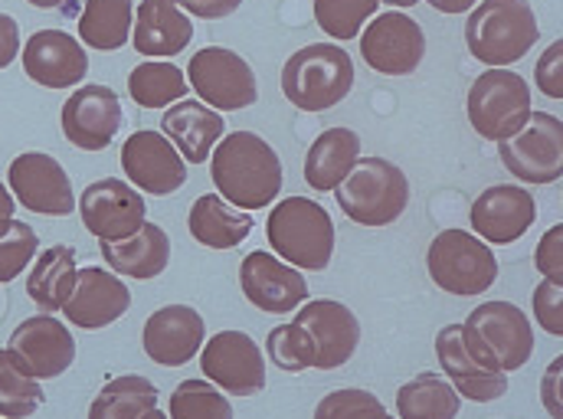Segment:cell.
I'll return each instance as SVG.
<instances>
[{
    "label": "cell",
    "mask_w": 563,
    "mask_h": 419,
    "mask_svg": "<svg viewBox=\"0 0 563 419\" xmlns=\"http://www.w3.org/2000/svg\"><path fill=\"white\" fill-rule=\"evenodd\" d=\"M76 276H79L76 250L73 246H49L40 253V260L33 263V269L26 276V295L46 315L63 311L66 298L73 295Z\"/></svg>",
    "instance_id": "30"
},
{
    "label": "cell",
    "mask_w": 563,
    "mask_h": 419,
    "mask_svg": "<svg viewBox=\"0 0 563 419\" xmlns=\"http://www.w3.org/2000/svg\"><path fill=\"white\" fill-rule=\"evenodd\" d=\"M167 419H233V407L227 394H220L207 381H184L174 387Z\"/></svg>",
    "instance_id": "36"
},
{
    "label": "cell",
    "mask_w": 563,
    "mask_h": 419,
    "mask_svg": "<svg viewBox=\"0 0 563 419\" xmlns=\"http://www.w3.org/2000/svg\"><path fill=\"white\" fill-rule=\"evenodd\" d=\"M534 266L544 279L558 282L563 285V227H551L541 243H538V253H534Z\"/></svg>",
    "instance_id": "43"
},
{
    "label": "cell",
    "mask_w": 563,
    "mask_h": 419,
    "mask_svg": "<svg viewBox=\"0 0 563 419\" xmlns=\"http://www.w3.org/2000/svg\"><path fill=\"white\" fill-rule=\"evenodd\" d=\"M187 86L200 96L203 106L217 112H240L260 99L253 66L227 46H203L194 53L187 66Z\"/></svg>",
    "instance_id": "9"
},
{
    "label": "cell",
    "mask_w": 563,
    "mask_h": 419,
    "mask_svg": "<svg viewBox=\"0 0 563 419\" xmlns=\"http://www.w3.org/2000/svg\"><path fill=\"white\" fill-rule=\"evenodd\" d=\"M266 348H269V361L285 374H301V371L314 367V348L295 321L273 328Z\"/></svg>",
    "instance_id": "39"
},
{
    "label": "cell",
    "mask_w": 563,
    "mask_h": 419,
    "mask_svg": "<svg viewBox=\"0 0 563 419\" xmlns=\"http://www.w3.org/2000/svg\"><path fill=\"white\" fill-rule=\"evenodd\" d=\"M459 407H462V397L439 374H420L397 390L400 419H455Z\"/></svg>",
    "instance_id": "32"
},
{
    "label": "cell",
    "mask_w": 563,
    "mask_h": 419,
    "mask_svg": "<svg viewBox=\"0 0 563 419\" xmlns=\"http://www.w3.org/2000/svg\"><path fill=\"white\" fill-rule=\"evenodd\" d=\"M295 324L308 334L314 348V367L318 371H338L344 367L357 344H361V321L357 315L334 301V298H318L305 301L301 311L295 315Z\"/></svg>",
    "instance_id": "15"
},
{
    "label": "cell",
    "mask_w": 563,
    "mask_h": 419,
    "mask_svg": "<svg viewBox=\"0 0 563 419\" xmlns=\"http://www.w3.org/2000/svg\"><path fill=\"white\" fill-rule=\"evenodd\" d=\"M240 288L243 295L266 315H288L308 301V282L301 269H291L266 250H256L240 266Z\"/></svg>",
    "instance_id": "23"
},
{
    "label": "cell",
    "mask_w": 563,
    "mask_h": 419,
    "mask_svg": "<svg viewBox=\"0 0 563 419\" xmlns=\"http://www.w3.org/2000/svg\"><path fill=\"white\" fill-rule=\"evenodd\" d=\"M129 305H132V291L125 288V282L112 276L109 269L89 266V269H79L73 295L63 305V315L76 328L99 331L119 321L129 311Z\"/></svg>",
    "instance_id": "24"
},
{
    "label": "cell",
    "mask_w": 563,
    "mask_h": 419,
    "mask_svg": "<svg viewBox=\"0 0 563 419\" xmlns=\"http://www.w3.org/2000/svg\"><path fill=\"white\" fill-rule=\"evenodd\" d=\"M154 407H157V387L147 377L125 374V377L109 381L96 394L89 407V419H141Z\"/></svg>",
    "instance_id": "33"
},
{
    "label": "cell",
    "mask_w": 563,
    "mask_h": 419,
    "mask_svg": "<svg viewBox=\"0 0 563 419\" xmlns=\"http://www.w3.org/2000/svg\"><path fill=\"white\" fill-rule=\"evenodd\" d=\"M63 135L82 151H106L122 132L125 112L109 86H82L63 106Z\"/></svg>",
    "instance_id": "17"
},
{
    "label": "cell",
    "mask_w": 563,
    "mask_h": 419,
    "mask_svg": "<svg viewBox=\"0 0 563 419\" xmlns=\"http://www.w3.org/2000/svg\"><path fill=\"white\" fill-rule=\"evenodd\" d=\"M190 86L184 79V73L174 66V63H157V59H147L132 69L129 76V96L139 102L141 109H164V106H174L180 99H187Z\"/></svg>",
    "instance_id": "34"
},
{
    "label": "cell",
    "mask_w": 563,
    "mask_h": 419,
    "mask_svg": "<svg viewBox=\"0 0 563 419\" xmlns=\"http://www.w3.org/2000/svg\"><path fill=\"white\" fill-rule=\"evenodd\" d=\"M20 56V26L10 13H0V69Z\"/></svg>",
    "instance_id": "46"
},
{
    "label": "cell",
    "mask_w": 563,
    "mask_h": 419,
    "mask_svg": "<svg viewBox=\"0 0 563 419\" xmlns=\"http://www.w3.org/2000/svg\"><path fill=\"white\" fill-rule=\"evenodd\" d=\"M217 194L236 210H266L282 194V161L276 147L253 132H230L210 154Z\"/></svg>",
    "instance_id": "1"
},
{
    "label": "cell",
    "mask_w": 563,
    "mask_h": 419,
    "mask_svg": "<svg viewBox=\"0 0 563 419\" xmlns=\"http://www.w3.org/2000/svg\"><path fill=\"white\" fill-rule=\"evenodd\" d=\"M190 236L210 250H236L253 233V213L233 210L220 194H203L194 200L187 217Z\"/></svg>",
    "instance_id": "28"
},
{
    "label": "cell",
    "mask_w": 563,
    "mask_h": 419,
    "mask_svg": "<svg viewBox=\"0 0 563 419\" xmlns=\"http://www.w3.org/2000/svg\"><path fill=\"white\" fill-rule=\"evenodd\" d=\"M141 419H167V417H164V410H157V407H154V410H147Z\"/></svg>",
    "instance_id": "51"
},
{
    "label": "cell",
    "mask_w": 563,
    "mask_h": 419,
    "mask_svg": "<svg viewBox=\"0 0 563 419\" xmlns=\"http://www.w3.org/2000/svg\"><path fill=\"white\" fill-rule=\"evenodd\" d=\"M40 236L23 220H0V282H13L36 256Z\"/></svg>",
    "instance_id": "38"
},
{
    "label": "cell",
    "mask_w": 563,
    "mask_h": 419,
    "mask_svg": "<svg viewBox=\"0 0 563 419\" xmlns=\"http://www.w3.org/2000/svg\"><path fill=\"white\" fill-rule=\"evenodd\" d=\"M380 0H314V20L331 40H354L371 16H377Z\"/></svg>",
    "instance_id": "37"
},
{
    "label": "cell",
    "mask_w": 563,
    "mask_h": 419,
    "mask_svg": "<svg viewBox=\"0 0 563 419\" xmlns=\"http://www.w3.org/2000/svg\"><path fill=\"white\" fill-rule=\"evenodd\" d=\"M102 260L112 266V273L129 276V279H157L167 263H170V236L157 223H141L139 233L119 240V243H102Z\"/></svg>",
    "instance_id": "27"
},
{
    "label": "cell",
    "mask_w": 563,
    "mask_h": 419,
    "mask_svg": "<svg viewBox=\"0 0 563 419\" xmlns=\"http://www.w3.org/2000/svg\"><path fill=\"white\" fill-rule=\"evenodd\" d=\"M43 407V387L20 371L13 354L0 348V419H30Z\"/></svg>",
    "instance_id": "35"
},
{
    "label": "cell",
    "mask_w": 563,
    "mask_h": 419,
    "mask_svg": "<svg viewBox=\"0 0 563 419\" xmlns=\"http://www.w3.org/2000/svg\"><path fill=\"white\" fill-rule=\"evenodd\" d=\"M207 341L203 315L190 305H164L144 321V354L161 367H184Z\"/></svg>",
    "instance_id": "18"
},
{
    "label": "cell",
    "mask_w": 563,
    "mask_h": 419,
    "mask_svg": "<svg viewBox=\"0 0 563 419\" xmlns=\"http://www.w3.org/2000/svg\"><path fill=\"white\" fill-rule=\"evenodd\" d=\"M354 89V59L338 43H311L282 66V96L298 112H328Z\"/></svg>",
    "instance_id": "3"
},
{
    "label": "cell",
    "mask_w": 563,
    "mask_h": 419,
    "mask_svg": "<svg viewBox=\"0 0 563 419\" xmlns=\"http://www.w3.org/2000/svg\"><path fill=\"white\" fill-rule=\"evenodd\" d=\"M361 56L374 73L384 76H410L426 56V33L404 10L377 13L361 33Z\"/></svg>",
    "instance_id": "12"
},
{
    "label": "cell",
    "mask_w": 563,
    "mask_h": 419,
    "mask_svg": "<svg viewBox=\"0 0 563 419\" xmlns=\"http://www.w3.org/2000/svg\"><path fill=\"white\" fill-rule=\"evenodd\" d=\"M314 419H397L387 414V407L371 394V390H331L328 397H321V404L314 407Z\"/></svg>",
    "instance_id": "40"
},
{
    "label": "cell",
    "mask_w": 563,
    "mask_h": 419,
    "mask_svg": "<svg viewBox=\"0 0 563 419\" xmlns=\"http://www.w3.org/2000/svg\"><path fill=\"white\" fill-rule=\"evenodd\" d=\"M534 82H538V89L548 96V99H563V40L558 36L548 49H544V56L538 59V69H534Z\"/></svg>",
    "instance_id": "42"
},
{
    "label": "cell",
    "mask_w": 563,
    "mask_h": 419,
    "mask_svg": "<svg viewBox=\"0 0 563 419\" xmlns=\"http://www.w3.org/2000/svg\"><path fill=\"white\" fill-rule=\"evenodd\" d=\"M435 361L445 371L449 384L459 397L475 404H495L508 394V374L485 367L462 338V324H445L435 334Z\"/></svg>",
    "instance_id": "22"
},
{
    "label": "cell",
    "mask_w": 563,
    "mask_h": 419,
    "mask_svg": "<svg viewBox=\"0 0 563 419\" xmlns=\"http://www.w3.org/2000/svg\"><path fill=\"white\" fill-rule=\"evenodd\" d=\"M135 3L132 0H86L79 16V40L89 49L115 53L132 40Z\"/></svg>",
    "instance_id": "31"
},
{
    "label": "cell",
    "mask_w": 563,
    "mask_h": 419,
    "mask_svg": "<svg viewBox=\"0 0 563 419\" xmlns=\"http://www.w3.org/2000/svg\"><path fill=\"white\" fill-rule=\"evenodd\" d=\"M538 220V203L531 190L518 184H495L472 203V227L482 243L508 246L518 243Z\"/></svg>",
    "instance_id": "20"
},
{
    "label": "cell",
    "mask_w": 563,
    "mask_h": 419,
    "mask_svg": "<svg viewBox=\"0 0 563 419\" xmlns=\"http://www.w3.org/2000/svg\"><path fill=\"white\" fill-rule=\"evenodd\" d=\"M531 305H534V318H538V324H541L548 334L561 338L563 334V285L544 279L541 285H538V288H534V298H531Z\"/></svg>",
    "instance_id": "41"
},
{
    "label": "cell",
    "mask_w": 563,
    "mask_h": 419,
    "mask_svg": "<svg viewBox=\"0 0 563 419\" xmlns=\"http://www.w3.org/2000/svg\"><path fill=\"white\" fill-rule=\"evenodd\" d=\"M223 132H227L223 115L194 99H180V102L167 106V112L161 119V135L170 141L177 147V154L190 164L210 161Z\"/></svg>",
    "instance_id": "25"
},
{
    "label": "cell",
    "mask_w": 563,
    "mask_h": 419,
    "mask_svg": "<svg viewBox=\"0 0 563 419\" xmlns=\"http://www.w3.org/2000/svg\"><path fill=\"white\" fill-rule=\"evenodd\" d=\"M380 3H387V7H397V10H407V7H413V3H420V0H380Z\"/></svg>",
    "instance_id": "50"
},
{
    "label": "cell",
    "mask_w": 563,
    "mask_h": 419,
    "mask_svg": "<svg viewBox=\"0 0 563 419\" xmlns=\"http://www.w3.org/2000/svg\"><path fill=\"white\" fill-rule=\"evenodd\" d=\"M26 76L43 89H73L89 73V56L82 43L63 30H40L20 49Z\"/></svg>",
    "instance_id": "21"
},
{
    "label": "cell",
    "mask_w": 563,
    "mask_h": 419,
    "mask_svg": "<svg viewBox=\"0 0 563 419\" xmlns=\"http://www.w3.org/2000/svg\"><path fill=\"white\" fill-rule=\"evenodd\" d=\"M361 157V139L351 129L321 132L305 154V184L311 190H334Z\"/></svg>",
    "instance_id": "29"
},
{
    "label": "cell",
    "mask_w": 563,
    "mask_h": 419,
    "mask_svg": "<svg viewBox=\"0 0 563 419\" xmlns=\"http://www.w3.org/2000/svg\"><path fill=\"white\" fill-rule=\"evenodd\" d=\"M334 197L357 227H390L410 207V180L387 157H357L351 174L334 187Z\"/></svg>",
    "instance_id": "4"
},
{
    "label": "cell",
    "mask_w": 563,
    "mask_h": 419,
    "mask_svg": "<svg viewBox=\"0 0 563 419\" xmlns=\"http://www.w3.org/2000/svg\"><path fill=\"white\" fill-rule=\"evenodd\" d=\"M269 246L291 269L324 273L334 256V223L328 210L308 197H285L269 210Z\"/></svg>",
    "instance_id": "5"
},
{
    "label": "cell",
    "mask_w": 563,
    "mask_h": 419,
    "mask_svg": "<svg viewBox=\"0 0 563 419\" xmlns=\"http://www.w3.org/2000/svg\"><path fill=\"white\" fill-rule=\"evenodd\" d=\"M13 210H16V203H13V194L7 190V184H0V220L13 217Z\"/></svg>",
    "instance_id": "48"
},
{
    "label": "cell",
    "mask_w": 563,
    "mask_h": 419,
    "mask_svg": "<svg viewBox=\"0 0 563 419\" xmlns=\"http://www.w3.org/2000/svg\"><path fill=\"white\" fill-rule=\"evenodd\" d=\"M203 377L233 397H256L266 390V357L243 331H220L200 348Z\"/></svg>",
    "instance_id": "11"
},
{
    "label": "cell",
    "mask_w": 563,
    "mask_h": 419,
    "mask_svg": "<svg viewBox=\"0 0 563 419\" xmlns=\"http://www.w3.org/2000/svg\"><path fill=\"white\" fill-rule=\"evenodd\" d=\"M538 40L541 26L531 0H478L468 10L465 46L478 63L492 69H505L525 59Z\"/></svg>",
    "instance_id": "2"
},
{
    "label": "cell",
    "mask_w": 563,
    "mask_h": 419,
    "mask_svg": "<svg viewBox=\"0 0 563 419\" xmlns=\"http://www.w3.org/2000/svg\"><path fill=\"white\" fill-rule=\"evenodd\" d=\"M7 351L13 354L20 371L30 374L33 381L63 377L76 361V341L69 328L53 315H33L20 321L10 334Z\"/></svg>",
    "instance_id": "13"
},
{
    "label": "cell",
    "mask_w": 563,
    "mask_h": 419,
    "mask_svg": "<svg viewBox=\"0 0 563 419\" xmlns=\"http://www.w3.org/2000/svg\"><path fill=\"white\" fill-rule=\"evenodd\" d=\"M468 122L485 141H508L531 119V86L511 69L482 73L465 99Z\"/></svg>",
    "instance_id": "7"
},
{
    "label": "cell",
    "mask_w": 563,
    "mask_h": 419,
    "mask_svg": "<svg viewBox=\"0 0 563 419\" xmlns=\"http://www.w3.org/2000/svg\"><path fill=\"white\" fill-rule=\"evenodd\" d=\"M10 190L13 197L43 217H66L76 210V194L69 184V174L63 170V164L43 151H23L13 157L10 170H7Z\"/></svg>",
    "instance_id": "14"
},
{
    "label": "cell",
    "mask_w": 563,
    "mask_h": 419,
    "mask_svg": "<svg viewBox=\"0 0 563 419\" xmlns=\"http://www.w3.org/2000/svg\"><path fill=\"white\" fill-rule=\"evenodd\" d=\"M439 13H468L478 0H426Z\"/></svg>",
    "instance_id": "47"
},
{
    "label": "cell",
    "mask_w": 563,
    "mask_h": 419,
    "mask_svg": "<svg viewBox=\"0 0 563 419\" xmlns=\"http://www.w3.org/2000/svg\"><path fill=\"white\" fill-rule=\"evenodd\" d=\"M122 167L135 190L167 197L187 184V161L161 132H135L122 144Z\"/></svg>",
    "instance_id": "19"
},
{
    "label": "cell",
    "mask_w": 563,
    "mask_h": 419,
    "mask_svg": "<svg viewBox=\"0 0 563 419\" xmlns=\"http://www.w3.org/2000/svg\"><path fill=\"white\" fill-rule=\"evenodd\" d=\"M194 40L190 16L174 0H141L139 16L132 23L135 53L147 59H170L184 53Z\"/></svg>",
    "instance_id": "26"
},
{
    "label": "cell",
    "mask_w": 563,
    "mask_h": 419,
    "mask_svg": "<svg viewBox=\"0 0 563 419\" xmlns=\"http://www.w3.org/2000/svg\"><path fill=\"white\" fill-rule=\"evenodd\" d=\"M498 157L521 184H558L563 177V122L548 112H531L518 135L498 141Z\"/></svg>",
    "instance_id": "10"
},
{
    "label": "cell",
    "mask_w": 563,
    "mask_h": 419,
    "mask_svg": "<svg viewBox=\"0 0 563 419\" xmlns=\"http://www.w3.org/2000/svg\"><path fill=\"white\" fill-rule=\"evenodd\" d=\"M465 348L492 371H521L534 354L531 318L511 301H485L462 321Z\"/></svg>",
    "instance_id": "6"
},
{
    "label": "cell",
    "mask_w": 563,
    "mask_h": 419,
    "mask_svg": "<svg viewBox=\"0 0 563 419\" xmlns=\"http://www.w3.org/2000/svg\"><path fill=\"white\" fill-rule=\"evenodd\" d=\"M561 374H563V357L558 354V361H551V367H548V374H544V394H541V400H544V407H548V414L551 419H563V407H561Z\"/></svg>",
    "instance_id": "45"
},
{
    "label": "cell",
    "mask_w": 563,
    "mask_h": 419,
    "mask_svg": "<svg viewBox=\"0 0 563 419\" xmlns=\"http://www.w3.org/2000/svg\"><path fill=\"white\" fill-rule=\"evenodd\" d=\"M432 282L449 295H482L498 279V260L478 236L465 230H442L426 253Z\"/></svg>",
    "instance_id": "8"
},
{
    "label": "cell",
    "mask_w": 563,
    "mask_h": 419,
    "mask_svg": "<svg viewBox=\"0 0 563 419\" xmlns=\"http://www.w3.org/2000/svg\"><path fill=\"white\" fill-rule=\"evenodd\" d=\"M26 3L40 7V10H49V7H59V3H66V0H26Z\"/></svg>",
    "instance_id": "49"
},
{
    "label": "cell",
    "mask_w": 563,
    "mask_h": 419,
    "mask_svg": "<svg viewBox=\"0 0 563 419\" xmlns=\"http://www.w3.org/2000/svg\"><path fill=\"white\" fill-rule=\"evenodd\" d=\"M144 197L125 180L115 177H102L96 184H89L79 197V217L86 223V230L92 236H99V243H119L132 233H139L144 223Z\"/></svg>",
    "instance_id": "16"
},
{
    "label": "cell",
    "mask_w": 563,
    "mask_h": 419,
    "mask_svg": "<svg viewBox=\"0 0 563 419\" xmlns=\"http://www.w3.org/2000/svg\"><path fill=\"white\" fill-rule=\"evenodd\" d=\"M174 3L187 16H200V20H223L243 7V0H174Z\"/></svg>",
    "instance_id": "44"
}]
</instances>
